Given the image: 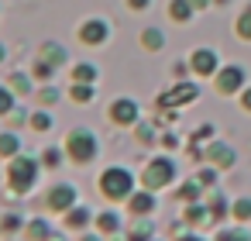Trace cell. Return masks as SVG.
<instances>
[{
    "instance_id": "cell-10",
    "label": "cell",
    "mask_w": 251,
    "mask_h": 241,
    "mask_svg": "<svg viewBox=\"0 0 251 241\" xmlns=\"http://www.w3.org/2000/svg\"><path fill=\"white\" fill-rule=\"evenodd\" d=\"M189 66H193V73H196V76H213V73H217V66H220V59H217V52H213V49H196V52L189 55Z\"/></svg>"
},
{
    "instance_id": "cell-22",
    "label": "cell",
    "mask_w": 251,
    "mask_h": 241,
    "mask_svg": "<svg viewBox=\"0 0 251 241\" xmlns=\"http://www.w3.org/2000/svg\"><path fill=\"white\" fill-rule=\"evenodd\" d=\"M230 217H234L237 224H248V220H251V196H237L234 207H230Z\"/></svg>"
},
{
    "instance_id": "cell-21",
    "label": "cell",
    "mask_w": 251,
    "mask_h": 241,
    "mask_svg": "<svg viewBox=\"0 0 251 241\" xmlns=\"http://www.w3.org/2000/svg\"><path fill=\"white\" fill-rule=\"evenodd\" d=\"M193 0H172L169 4V14H172V21H179V25H186L189 18H193Z\"/></svg>"
},
{
    "instance_id": "cell-9",
    "label": "cell",
    "mask_w": 251,
    "mask_h": 241,
    "mask_svg": "<svg viewBox=\"0 0 251 241\" xmlns=\"http://www.w3.org/2000/svg\"><path fill=\"white\" fill-rule=\"evenodd\" d=\"M196 97H200L196 83H179V86H172L169 93L158 97V107H179V104H189V100H196Z\"/></svg>"
},
{
    "instance_id": "cell-8",
    "label": "cell",
    "mask_w": 251,
    "mask_h": 241,
    "mask_svg": "<svg viewBox=\"0 0 251 241\" xmlns=\"http://www.w3.org/2000/svg\"><path fill=\"white\" fill-rule=\"evenodd\" d=\"M107 38H110V25H107V21L90 18L86 25H79V42H83V45H100V42H107Z\"/></svg>"
},
{
    "instance_id": "cell-30",
    "label": "cell",
    "mask_w": 251,
    "mask_h": 241,
    "mask_svg": "<svg viewBox=\"0 0 251 241\" xmlns=\"http://www.w3.org/2000/svg\"><path fill=\"white\" fill-rule=\"evenodd\" d=\"M234 31H237V38L251 42V14H248V11H244V14L237 18V28H234Z\"/></svg>"
},
{
    "instance_id": "cell-45",
    "label": "cell",
    "mask_w": 251,
    "mask_h": 241,
    "mask_svg": "<svg viewBox=\"0 0 251 241\" xmlns=\"http://www.w3.org/2000/svg\"><path fill=\"white\" fill-rule=\"evenodd\" d=\"M217 4H227V0H217Z\"/></svg>"
},
{
    "instance_id": "cell-47",
    "label": "cell",
    "mask_w": 251,
    "mask_h": 241,
    "mask_svg": "<svg viewBox=\"0 0 251 241\" xmlns=\"http://www.w3.org/2000/svg\"><path fill=\"white\" fill-rule=\"evenodd\" d=\"M151 241H158V238H151Z\"/></svg>"
},
{
    "instance_id": "cell-11",
    "label": "cell",
    "mask_w": 251,
    "mask_h": 241,
    "mask_svg": "<svg viewBox=\"0 0 251 241\" xmlns=\"http://www.w3.org/2000/svg\"><path fill=\"white\" fill-rule=\"evenodd\" d=\"M217 90H220V93H237V90H244V69H241V66H224V69L217 73Z\"/></svg>"
},
{
    "instance_id": "cell-5",
    "label": "cell",
    "mask_w": 251,
    "mask_h": 241,
    "mask_svg": "<svg viewBox=\"0 0 251 241\" xmlns=\"http://www.w3.org/2000/svg\"><path fill=\"white\" fill-rule=\"evenodd\" d=\"M76 186H69V183H59V186H52V193L45 196V203H49V210L52 214H66V210H73L76 207Z\"/></svg>"
},
{
    "instance_id": "cell-25",
    "label": "cell",
    "mask_w": 251,
    "mask_h": 241,
    "mask_svg": "<svg viewBox=\"0 0 251 241\" xmlns=\"http://www.w3.org/2000/svg\"><path fill=\"white\" fill-rule=\"evenodd\" d=\"M93 80H97V66H90V62L73 66V83H93Z\"/></svg>"
},
{
    "instance_id": "cell-31",
    "label": "cell",
    "mask_w": 251,
    "mask_h": 241,
    "mask_svg": "<svg viewBox=\"0 0 251 241\" xmlns=\"http://www.w3.org/2000/svg\"><path fill=\"white\" fill-rule=\"evenodd\" d=\"M11 107H14V93H11L7 86H0V117H7Z\"/></svg>"
},
{
    "instance_id": "cell-24",
    "label": "cell",
    "mask_w": 251,
    "mask_h": 241,
    "mask_svg": "<svg viewBox=\"0 0 251 241\" xmlns=\"http://www.w3.org/2000/svg\"><path fill=\"white\" fill-rule=\"evenodd\" d=\"M141 45H145L148 52H158V49L165 45V35H162L158 28H145V35H141Z\"/></svg>"
},
{
    "instance_id": "cell-15",
    "label": "cell",
    "mask_w": 251,
    "mask_h": 241,
    "mask_svg": "<svg viewBox=\"0 0 251 241\" xmlns=\"http://www.w3.org/2000/svg\"><path fill=\"white\" fill-rule=\"evenodd\" d=\"M213 217H210V207L206 203H186V210H182V224L186 227H203Z\"/></svg>"
},
{
    "instance_id": "cell-33",
    "label": "cell",
    "mask_w": 251,
    "mask_h": 241,
    "mask_svg": "<svg viewBox=\"0 0 251 241\" xmlns=\"http://www.w3.org/2000/svg\"><path fill=\"white\" fill-rule=\"evenodd\" d=\"M196 179H200V183H203L206 189H210V186H217V165H210V169H203V172H200Z\"/></svg>"
},
{
    "instance_id": "cell-38",
    "label": "cell",
    "mask_w": 251,
    "mask_h": 241,
    "mask_svg": "<svg viewBox=\"0 0 251 241\" xmlns=\"http://www.w3.org/2000/svg\"><path fill=\"white\" fill-rule=\"evenodd\" d=\"M148 4H151V0H127V7H131V11H145Z\"/></svg>"
},
{
    "instance_id": "cell-28",
    "label": "cell",
    "mask_w": 251,
    "mask_h": 241,
    "mask_svg": "<svg viewBox=\"0 0 251 241\" xmlns=\"http://www.w3.org/2000/svg\"><path fill=\"white\" fill-rule=\"evenodd\" d=\"M42 165H49V169H59V165H62V148L49 145V148L42 152Z\"/></svg>"
},
{
    "instance_id": "cell-7",
    "label": "cell",
    "mask_w": 251,
    "mask_h": 241,
    "mask_svg": "<svg viewBox=\"0 0 251 241\" xmlns=\"http://www.w3.org/2000/svg\"><path fill=\"white\" fill-rule=\"evenodd\" d=\"M155 193L151 189H134L131 196H127V214L131 217H151L155 214Z\"/></svg>"
},
{
    "instance_id": "cell-14",
    "label": "cell",
    "mask_w": 251,
    "mask_h": 241,
    "mask_svg": "<svg viewBox=\"0 0 251 241\" xmlns=\"http://www.w3.org/2000/svg\"><path fill=\"white\" fill-rule=\"evenodd\" d=\"M206 207H210V217H213V224H217V220L230 217V207H234V200H227V193H224V189H210V200H206Z\"/></svg>"
},
{
    "instance_id": "cell-6",
    "label": "cell",
    "mask_w": 251,
    "mask_h": 241,
    "mask_svg": "<svg viewBox=\"0 0 251 241\" xmlns=\"http://www.w3.org/2000/svg\"><path fill=\"white\" fill-rule=\"evenodd\" d=\"M110 121H114V124H121V128L138 124V104H134L131 97H117V100L110 104Z\"/></svg>"
},
{
    "instance_id": "cell-34",
    "label": "cell",
    "mask_w": 251,
    "mask_h": 241,
    "mask_svg": "<svg viewBox=\"0 0 251 241\" xmlns=\"http://www.w3.org/2000/svg\"><path fill=\"white\" fill-rule=\"evenodd\" d=\"M38 100H42V104H45V107H52V104H55V100H59V90H55V86H45V90H42V93H38Z\"/></svg>"
},
{
    "instance_id": "cell-3",
    "label": "cell",
    "mask_w": 251,
    "mask_h": 241,
    "mask_svg": "<svg viewBox=\"0 0 251 241\" xmlns=\"http://www.w3.org/2000/svg\"><path fill=\"white\" fill-rule=\"evenodd\" d=\"M66 155H69V162H76V165H90V162L97 159V134H93L90 128H76V131L66 138Z\"/></svg>"
},
{
    "instance_id": "cell-44",
    "label": "cell",
    "mask_w": 251,
    "mask_h": 241,
    "mask_svg": "<svg viewBox=\"0 0 251 241\" xmlns=\"http://www.w3.org/2000/svg\"><path fill=\"white\" fill-rule=\"evenodd\" d=\"M49 241H62V238H59V234H52V238H49Z\"/></svg>"
},
{
    "instance_id": "cell-20",
    "label": "cell",
    "mask_w": 251,
    "mask_h": 241,
    "mask_svg": "<svg viewBox=\"0 0 251 241\" xmlns=\"http://www.w3.org/2000/svg\"><path fill=\"white\" fill-rule=\"evenodd\" d=\"M42 62H49L52 69L62 66V62H66V49L55 45V42H45V45H42Z\"/></svg>"
},
{
    "instance_id": "cell-16",
    "label": "cell",
    "mask_w": 251,
    "mask_h": 241,
    "mask_svg": "<svg viewBox=\"0 0 251 241\" xmlns=\"http://www.w3.org/2000/svg\"><path fill=\"white\" fill-rule=\"evenodd\" d=\"M151 238H155L151 217H134V224L127 227V238H124V241H151Z\"/></svg>"
},
{
    "instance_id": "cell-43",
    "label": "cell",
    "mask_w": 251,
    "mask_h": 241,
    "mask_svg": "<svg viewBox=\"0 0 251 241\" xmlns=\"http://www.w3.org/2000/svg\"><path fill=\"white\" fill-rule=\"evenodd\" d=\"M4 55H7V52H4V45H0V62H4Z\"/></svg>"
},
{
    "instance_id": "cell-12",
    "label": "cell",
    "mask_w": 251,
    "mask_h": 241,
    "mask_svg": "<svg viewBox=\"0 0 251 241\" xmlns=\"http://www.w3.org/2000/svg\"><path fill=\"white\" fill-rule=\"evenodd\" d=\"M210 165H217V169H230L234 162H237V152L230 148V145H224V141H213L210 148H206V155H203Z\"/></svg>"
},
{
    "instance_id": "cell-4",
    "label": "cell",
    "mask_w": 251,
    "mask_h": 241,
    "mask_svg": "<svg viewBox=\"0 0 251 241\" xmlns=\"http://www.w3.org/2000/svg\"><path fill=\"white\" fill-rule=\"evenodd\" d=\"M176 179V162L169 159V155H155V159H148V165H145V172H141V186L145 189H165L169 183Z\"/></svg>"
},
{
    "instance_id": "cell-19",
    "label": "cell",
    "mask_w": 251,
    "mask_h": 241,
    "mask_svg": "<svg viewBox=\"0 0 251 241\" xmlns=\"http://www.w3.org/2000/svg\"><path fill=\"white\" fill-rule=\"evenodd\" d=\"M14 155H21V138L14 131H4L0 134V159H14Z\"/></svg>"
},
{
    "instance_id": "cell-37",
    "label": "cell",
    "mask_w": 251,
    "mask_h": 241,
    "mask_svg": "<svg viewBox=\"0 0 251 241\" xmlns=\"http://www.w3.org/2000/svg\"><path fill=\"white\" fill-rule=\"evenodd\" d=\"M193 138H196V141H206V138H213V124H203V128H200Z\"/></svg>"
},
{
    "instance_id": "cell-23",
    "label": "cell",
    "mask_w": 251,
    "mask_h": 241,
    "mask_svg": "<svg viewBox=\"0 0 251 241\" xmlns=\"http://www.w3.org/2000/svg\"><path fill=\"white\" fill-rule=\"evenodd\" d=\"M213 241H251V234H248V227H244V224H234V227L217 231V238H213Z\"/></svg>"
},
{
    "instance_id": "cell-18",
    "label": "cell",
    "mask_w": 251,
    "mask_h": 241,
    "mask_svg": "<svg viewBox=\"0 0 251 241\" xmlns=\"http://www.w3.org/2000/svg\"><path fill=\"white\" fill-rule=\"evenodd\" d=\"M97 231H100V234H117V231H121V214H117V210L97 214Z\"/></svg>"
},
{
    "instance_id": "cell-17",
    "label": "cell",
    "mask_w": 251,
    "mask_h": 241,
    "mask_svg": "<svg viewBox=\"0 0 251 241\" xmlns=\"http://www.w3.org/2000/svg\"><path fill=\"white\" fill-rule=\"evenodd\" d=\"M203 189H206V186H203L200 179H186V183L179 186V193H176V196H179L182 203H200V196H203Z\"/></svg>"
},
{
    "instance_id": "cell-27",
    "label": "cell",
    "mask_w": 251,
    "mask_h": 241,
    "mask_svg": "<svg viewBox=\"0 0 251 241\" xmlns=\"http://www.w3.org/2000/svg\"><path fill=\"white\" fill-rule=\"evenodd\" d=\"M69 97H73L76 104H90V100H93V83H73Z\"/></svg>"
},
{
    "instance_id": "cell-1",
    "label": "cell",
    "mask_w": 251,
    "mask_h": 241,
    "mask_svg": "<svg viewBox=\"0 0 251 241\" xmlns=\"http://www.w3.org/2000/svg\"><path fill=\"white\" fill-rule=\"evenodd\" d=\"M100 193L114 203H127V196L134 193V176L124 165H110L100 172Z\"/></svg>"
},
{
    "instance_id": "cell-42",
    "label": "cell",
    "mask_w": 251,
    "mask_h": 241,
    "mask_svg": "<svg viewBox=\"0 0 251 241\" xmlns=\"http://www.w3.org/2000/svg\"><path fill=\"white\" fill-rule=\"evenodd\" d=\"M210 4V0H193V7H206Z\"/></svg>"
},
{
    "instance_id": "cell-41",
    "label": "cell",
    "mask_w": 251,
    "mask_h": 241,
    "mask_svg": "<svg viewBox=\"0 0 251 241\" xmlns=\"http://www.w3.org/2000/svg\"><path fill=\"white\" fill-rule=\"evenodd\" d=\"M79 241H100V234H83Z\"/></svg>"
},
{
    "instance_id": "cell-32",
    "label": "cell",
    "mask_w": 251,
    "mask_h": 241,
    "mask_svg": "<svg viewBox=\"0 0 251 241\" xmlns=\"http://www.w3.org/2000/svg\"><path fill=\"white\" fill-rule=\"evenodd\" d=\"M31 128H35V131H49V128H52V114H45V110L35 114V117H31Z\"/></svg>"
},
{
    "instance_id": "cell-39",
    "label": "cell",
    "mask_w": 251,
    "mask_h": 241,
    "mask_svg": "<svg viewBox=\"0 0 251 241\" xmlns=\"http://www.w3.org/2000/svg\"><path fill=\"white\" fill-rule=\"evenodd\" d=\"M241 107H244V110H251V86H248V90H241Z\"/></svg>"
},
{
    "instance_id": "cell-2",
    "label": "cell",
    "mask_w": 251,
    "mask_h": 241,
    "mask_svg": "<svg viewBox=\"0 0 251 241\" xmlns=\"http://www.w3.org/2000/svg\"><path fill=\"white\" fill-rule=\"evenodd\" d=\"M35 183H38V162L31 155H14L7 162V186L14 193H28Z\"/></svg>"
},
{
    "instance_id": "cell-29",
    "label": "cell",
    "mask_w": 251,
    "mask_h": 241,
    "mask_svg": "<svg viewBox=\"0 0 251 241\" xmlns=\"http://www.w3.org/2000/svg\"><path fill=\"white\" fill-rule=\"evenodd\" d=\"M11 90L28 93V90H31V76H28V73H14V76H11Z\"/></svg>"
},
{
    "instance_id": "cell-46",
    "label": "cell",
    "mask_w": 251,
    "mask_h": 241,
    "mask_svg": "<svg viewBox=\"0 0 251 241\" xmlns=\"http://www.w3.org/2000/svg\"><path fill=\"white\" fill-rule=\"evenodd\" d=\"M248 14H251V4H248Z\"/></svg>"
},
{
    "instance_id": "cell-40",
    "label": "cell",
    "mask_w": 251,
    "mask_h": 241,
    "mask_svg": "<svg viewBox=\"0 0 251 241\" xmlns=\"http://www.w3.org/2000/svg\"><path fill=\"white\" fill-rule=\"evenodd\" d=\"M176 241H206V238H200V234H179Z\"/></svg>"
},
{
    "instance_id": "cell-35",
    "label": "cell",
    "mask_w": 251,
    "mask_h": 241,
    "mask_svg": "<svg viewBox=\"0 0 251 241\" xmlns=\"http://www.w3.org/2000/svg\"><path fill=\"white\" fill-rule=\"evenodd\" d=\"M21 224H25V220H21V217H18V214H7V217H4V220H0V227H4V231H18V227H21Z\"/></svg>"
},
{
    "instance_id": "cell-36",
    "label": "cell",
    "mask_w": 251,
    "mask_h": 241,
    "mask_svg": "<svg viewBox=\"0 0 251 241\" xmlns=\"http://www.w3.org/2000/svg\"><path fill=\"white\" fill-rule=\"evenodd\" d=\"M35 76H38V80H49V76H52V66L38 59V66H35Z\"/></svg>"
},
{
    "instance_id": "cell-13",
    "label": "cell",
    "mask_w": 251,
    "mask_h": 241,
    "mask_svg": "<svg viewBox=\"0 0 251 241\" xmlns=\"http://www.w3.org/2000/svg\"><path fill=\"white\" fill-rule=\"evenodd\" d=\"M93 217H97V214H93L90 207H83V203H76L73 210H66V217H62V224H66L69 231H86Z\"/></svg>"
},
{
    "instance_id": "cell-26",
    "label": "cell",
    "mask_w": 251,
    "mask_h": 241,
    "mask_svg": "<svg viewBox=\"0 0 251 241\" xmlns=\"http://www.w3.org/2000/svg\"><path fill=\"white\" fill-rule=\"evenodd\" d=\"M25 234H28V241H49V238H52V231H49V224H45V220L28 224V227H25Z\"/></svg>"
}]
</instances>
